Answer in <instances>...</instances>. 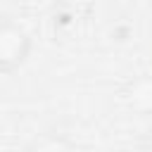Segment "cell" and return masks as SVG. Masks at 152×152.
I'll list each match as a JSON object with an SVG mask.
<instances>
[{
  "label": "cell",
  "instance_id": "obj_5",
  "mask_svg": "<svg viewBox=\"0 0 152 152\" xmlns=\"http://www.w3.org/2000/svg\"><path fill=\"white\" fill-rule=\"evenodd\" d=\"M121 152H140V150H121Z\"/></svg>",
  "mask_w": 152,
  "mask_h": 152
},
{
  "label": "cell",
  "instance_id": "obj_3",
  "mask_svg": "<svg viewBox=\"0 0 152 152\" xmlns=\"http://www.w3.org/2000/svg\"><path fill=\"white\" fill-rule=\"evenodd\" d=\"M26 152H76V150L66 135L57 131H45L26 145Z\"/></svg>",
  "mask_w": 152,
  "mask_h": 152
},
{
  "label": "cell",
  "instance_id": "obj_4",
  "mask_svg": "<svg viewBox=\"0 0 152 152\" xmlns=\"http://www.w3.org/2000/svg\"><path fill=\"white\" fill-rule=\"evenodd\" d=\"M138 150L140 152H152V126L140 135V142H138Z\"/></svg>",
  "mask_w": 152,
  "mask_h": 152
},
{
  "label": "cell",
  "instance_id": "obj_1",
  "mask_svg": "<svg viewBox=\"0 0 152 152\" xmlns=\"http://www.w3.org/2000/svg\"><path fill=\"white\" fill-rule=\"evenodd\" d=\"M31 52V36L21 24L5 17L0 24V71L12 74L19 69Z\"/></svg>",
  "mask_w": 152,
  "mask_h": 152
},
{
  "label": "cell",
  "instance_id": "obj_2",
  "mask_svg": "<svg viewBox=\"0 0 152 152\" xmlns=\"http://www.w3.org/2000/svg\"><path fill=\"white\" fill-rule=\"evenodd\" d=\"M124 104L138 114V116H147L152 114V76L150 74H140L135 78H131L124 86Z\"/></svg>",
  "mask_w": 152,
  "mask_h": 152
}]
</instances>
